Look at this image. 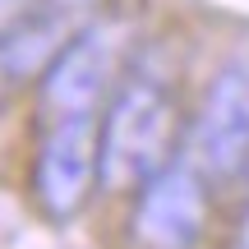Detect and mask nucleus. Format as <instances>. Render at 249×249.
Segmentation results:
<instances>
[{"instance_id":"obj_2","label":"nucleus","mask_w":249,"mask_h":249,"mask_svg":"<svg viewBox=\"0 0 249 249\" xmlns=\"http://www.w3.org/2000/svg\"><path fill=\"white\" fill-rule=\"evenodd\" d=\"M97 185V116L42 120V143L33 157V198L51 222L83 213Z\"/></svg>"},{"instance_id":"obj_1","label":"nucleus","mask_w":249,"mask_h":249,"mask_svg":"<svg viewBox=\"0 0 249 249\" xmlns=\"http://www.w3.org/2000/svg\"><path fill=\"white\" fill-rule=\"evenodd\" d=\"M176 148V97L157 79H129L97 120V185L139 189Z\"/></svg>"},{"instance_id":"obj_4","label":"nucleus","mask_w":249,"mask_h":249,"mask_svg":"<svg viewBox=\"0 0 249 249\" xmlns=\"http://www.w3.org/2000/svg\"><path fill=\"white\" fill-rule=\"evenodd\" d=\"M208 226L203 171L189 161H166L139 185L129 235L139 249H194Z\"/></svg>"},{"instance_id":"obj_3","label":"nucleus","mask_w":249,"mask_h":249,"mask_svg":"<svg viewBox=\"0 0 249 249\" xmlns=\"http://www.w3.org/2000/svg\"><path fill=\"white\" fill-rule=\"evenodd\" d=\"M120 65V28L92 23L65 37V46L42 65V120L97 116Z\"/></svg>"},{"instance_id":"obj_8","label":"nucleus","mask_w":249,"mask_h":249,"mask_svg":"<svg viewBox=\"0 0 249 249\" xmlns=\"http://www.w3.org/2000/svg\"><path fill=\"white\" fill-rule=\"evenodd\" d=\"M0 79H5V70H0Z\"/></svg>"},{"instance_id":"obj_6","label":"nucleus","mask_w":249,"mask_h":249,"mask_svg":"<svg viewBox=\"0 0 249 249\" xmlns=\"http://www.w3.org/2000/svg\"><path fill=\"white\" fill-rule=\"evenodd\" d=\"M92 5H102V0H37V9L51 14L55 23H65L70 33H74V23H79V14H88Z\"/></svg>"},{"instance_id":"obj_7","label":"nucleus","mask_w":249,"mask_h":249,"mask_svg":"<svg viewBox=\"0 0 249 249\" xmlns=\"http://www.w3.org/2000/svg\"><path fill=\"white\" fill-rule=\"evenodd\" d=\"M240 249H249V203H245V217H240Z\"/></svg>"},{"instance_id":"obj_5","label":"nucleus","mask_w":249,"mask_h":249,"mask_svg":"<svg viewBox=\"0 0 249 249\" xmlns=\"http://www.w3.org/2000/svg\"><path fill=\"white\" fill-rule=\"evenodd\" d=\"M194 166L213 180L249 171V60H226L194 124Z\"/></svg>"}]
</instances>
